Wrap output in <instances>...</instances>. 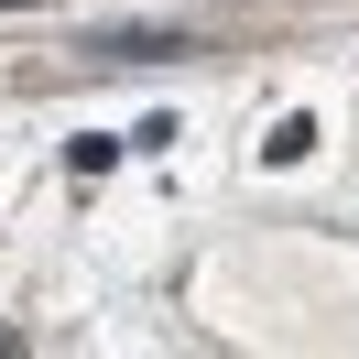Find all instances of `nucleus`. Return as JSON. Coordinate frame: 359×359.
Returning <instances> with one entry per match:
<instances>
[{
  "mask_svg": "<svg viewBox=\"0 0 359 359\" xmlns=\"http://www.w3.org/2000/svg\"><path fill=\"white\" fill-rule=\"evenodd\" d=\"M109 163H120V142H109V131H76V142H66V175H76V185L109 175Z\"/></svg>",
  "mask_w": 359,
  "mask_h": 359,
  "instance_id": "f03ea898",
  "label": "nucleus"
},
{
  "mask_svg": "<svg viewBox=\"0 0 359 359\" xmlns=\"http://www.w3.org/2000/svg\"><path fill=\"white\" fill-rule=\"evenodd\" d=\"M305 153H316V120L283 109V120H272V142H262V163H305Z\"/></svg>",
  "mask_w": 359,
  "mask_h": 359,
  "instance_id": "f257e3e1",
  "label": "nucleus"
}]
</instances>
